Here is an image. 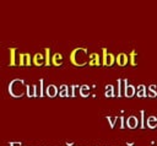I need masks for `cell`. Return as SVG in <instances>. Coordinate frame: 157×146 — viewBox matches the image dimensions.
Here are the masks:
<instances>
[{
	"mask_svg": "<svg viewBox=\"0 0 157 146\" xmlns=\"http://www.w3.org/2000/svg\"><path fill=\"white\" fill-rule=\"evenodd\" d=\"M107 122L109 123L111 128H115V118H113V117H107Z\"/></svg>",
	"mask_w": 157,
	"mask_h": 146,
	"instance_id": "cell-27",
	"label": "cell"
},
{
	"mask_svg": "<svg viewBox=\"0 0 157 146\" xmlns=\"http://www.w3.org/2000/svg\"><path fill=\"white\" fill-rule=\"evenodd\" d=\"M135 55H136V53H135V52H132V54H130V57H129V61H130V64H132L133 66H135V65H136Z\"/></svg>",
	"mask_w": 157,
	"mask_h": 146,
	"instance_id": "cell-26",
	"label": "cell"
},
{
	"mask_svg": "<svg viewBox=\"0 0 157 146\" xmlns=\"http://www.w3.org/2000/svg\"><path fill=\"white\" fill-rule=\"evenodd\" d=\"M49 53H50V49L49 48H46L44 49V57H46V66H49L50 64H52V61H50V58H49Z\"/></svg>",
	"mask_w": 157,
	"mask_h": 146,
	"instance_id": "cell-25",
	"label": "cell"
},
{
	"mask_svg": "<svg viewBox=\"0 0 157 146\" xmlns=\"http://www.w3.org/2000/svg\"><path fill=\"white\" fill-rule=\"evenodd\" d=\"M26 90H27V86H25V81L22 79H15L9 84V94L11 97L21 98L25 95Z\"/></svg>",
	"mask_w": 157,
	"mask_h": 146,
	"instance_id": "cell-2",
	"label": "cell"
},
{
	"mask_svg": "<svg viewBox=\"0 0 157 146\" xmlns=\"http://www.w3.org/2000/svg\"><path fill=\"white\" fill-rule=\"evenodd\" d=\"M32 61H33V64L36 66H41V65L46 64V57L43 54H41V53H36L33 59H32Z\"/></svg>",
	"mask_w": 157,
	"mask_h": 146,
	"instance_id": "cell-11",
	"label": "cell"
},
{
	"mask_svg": "<svg viewBox=\"0 0 157 146\" xmlns=\"http://www.w3.org/2000/svg\"><path fill=\"white\" fill-rule=\"evenodd\" d=\"M146 124H147V128H150V129H155V128H157V118H156L155 115L149 117V118H147Z\"/></svg>",
	"mask_w": 157,
	"mask_h": 146,
	"instance_id": "cell-18",
	"label": "cell"
},
{
	"mask_svg": "<svg viewBox=\"0 0 157 146\" xmlns=\"http://www.w3.org/2000/svg\"><path fill=\"white\" fill-rule=\"evenodd\" d=\"M19 59H20V54L16 53L15 48H11L10 49V63H9V65L10 66L19 65Z\"/></svg>",
	"mask_w": 157,
	"mask_h": 146,
	"instance_id": "cell-7",
	"label": "cell"
},
{
	"mask_svg": "<svg viewBox=\"0 0 157 146\" xmlns=\"http://www.w3.org/2000/svg\"><path fill=\"white\" fill-rule=\"evenodd\" d=\"M52 64L55 65V66H60L63 64V55L60 53H55L53 55V58H52Z\"/></svg>",
	"mask_w": 157,
	"mask_h": 146,
	"instance_id": "cell-14",
	"label": "cell"
},
{
	"mask_svg": "<svg viewBox=\"0 0 157 146\" xmlns=\"http://www.w3.org/2000/svg\"><path fill=\"white\" fill-rule=\"evenodd\" d=\"M70 60L75 66H84L90 61V55L85 48H76L71 53Z\"/></svg>",
	"mask_w": 157,
	"mask_h": 146,
	"instance_id": "cell-1",
	"label": "cell"
},
{
	"mask_svg": "<svg viewBox=\"0 0 157 146\" xmlns=\"http://www.w3.org/2000/svg\"><path fill=\"white\" fill-rule=\"evenodd\" d=\"M147 96L149 97H157V86L156 85H150L149 86Z\"/></svg>",
	"mask_w": 157,
	"mask_h": 146,
	"instance_id": "cell-22",
	"label": "cell"
},
{
	"mask_svg": "<svg viewBox=\"0 0 157 146\" xmlns=\"http://www.w3.org/2000/svg\"><path fill=\"white\" fill-rule=\"evenodd\" d=\"M76 96H80V86L73 85L71 87H69V97H76Z\"/></svg>",
	"mask_w": 157,
	"mask_h": 146,
	"instance_id": "cell-13",
	"label": "cell"
},
{
	"mask_svg": "<svg viewBox=\"0 0 157 146\" xmlns=\"http://www.w3.org/2000/svg\"><path fill=\"white\" fill-rule=\"evenodd\" d=\"M43 79H41V80L38 81V85H37V97H43L46 95V88H43Z\"/></svg>",
	"mask_w": 157,
	"mask_h": 146,
	"instance_id": "cell-15",
	"label": "cell"
},
{
	"mask_svg": "<svg viewBox=\"0 0 157 146\" xmlns=\"http://www.w3.org/2000/svg\"><path fill=\"white\" fill-rule=\"evenodd\" d=\"M115 127L119 129H124V117H117L115 118Z\"/></svg>",
	"mask_w": 157,
	"mask_h": 146,
	"instance_id": "cell-23",
	"label": "cell"
},
{
	"mask_svg": "<svg viewBox=\"0 0 157 146\" xmlns=\"http://www.w3.org/2000/svg\"><path fill=\"white\" fill-rule=\"evenodd\" d=\"M140 115H141V118H140V119H141L140 128H141V129H145V128L147 127V124H146L147 121H146V118H145V111H141V112H140Z\"/></svg>",
	"mask_w": 157,
	"mask_h": 146,
	"instance_id": "cell-24",
	"label": "cell"
},
{
	"mask_svg": "<svg viewBox=\"0 0 157 146\" xmlns=\"http://www.w3.org/2000/svg\"><path fill=\"white\" fill-rule=\"evenodd\" d=\"M115 95H117V94L114 92L113 85H107V86H106V91H104V96L108 98V97H114Z\"/></svg>",
	"mask_w": 157,
	"mask_h": 146,
	"instance_id": "cell-20",
	"label": "cell"
},
{
	"mask_svg": "<svg viewBox=\"0 0 157 146\" xmlns=\"http://www.w3.org/2000/svg\"><path fill=\"white\" fill-rule=\"evenodd\" d=\"M115 61L119 66H125L129 63V57L125 54V53H119L115 58Z\"/></svg>",
	"mask_w": 157,
	"mask_h": 146,
	"instance_id": "cell-10",
	"label": "cell"
},
{
	"mask_svg": "<svg viewBox=\"0 0 157 146\" xmlns=\"http://www.w3.org/2000/svg\"><path fill=\"white\" fill-rule=\"evenodd\" d=\"M126 127H128L129 129H136L138 127H140L139 118L135 117V115H130V117L126 119Z\"/></svg>",
	"mask_w": 157,
	"mask_h": 146,
	"instance_id": "cell-8",
	"label": "cell"
},
{
	"mask_svg": "<svg viewBox=\"0 0 157 146\" xmlns=\"http://www.w3.org/2000/svg\"><path fill=\"white\" fill-rule=\"evenodd\" d=\"M102 65L104 66H112L114 63H115V57L112 54V53H107V49L103 48L102 49Z\"/></svg>",
	"mask_w": 157,
	"mask_h": 146,
	"instance_id": "cell-4",
	"label": "cell"
},
{
	"mask_svg": "<svg viewBox=\"0 0 157 146\" xmlns=\"http://www.w3.org/2000/svg\"><path fill=\"white\" fill-rule=\"evenodd\" d=\"M80 96H81V97H87V96H90V87H88L87 85L80 86Z\"/></svg>",
	"mask_w": 157,
	"mask_h": 146,
	"instance_id": "cell-21",
	"label": "cell"
},
{
	"mask_svg": "<svg viewBox=\"0 0 157 146\" xmlns=\"http://www.w3.org/2000/svg\"><path fill=\"white\" fill-rule=\"evenodd\" d=\"M101 57L98 53H92V54H90V61H88V65L91 66H99L101 65Z\"/></svg>",
	"mask_w": 157,
	"mask_h": 146,
	"instance_id": "cell-9",
	"label": "cell"
},
{
	"mask_svg": "<svg viewBox=\"0 0 157 146\" xmlns=\"http://www.w3.org/2000/svg\"><path fill=\"white\" fill-rule=\"evenodd\" d=\"M9 146H21V142H9Z\"/></svg>",
	"mask_w": 157,
	"mask_h": 146,
	"instance_id": "cell-28",
	"label": "cell"
},
{
	"mask_svg": "<svg viewBox=\"0 0 157 146\" xmlns=\"http://www.w3.org/2000/svg\"><path fill=\"white\" fill-rule=\"evenodd\" d=\"M135 95H136V88H135V86H133V85H128L126 91H125V96H124V97L132 98V97L135 96Z\"/></svg>",
	"mask_w": 157,
	"mask_h": 146,
	"instance_id": "cell-16",
	"label": "cell"
},
{
	"mask_svg": "<svg viewBox=\"0 0 157 146\" xmlns=\"http://www.w3.org/2000/svg\"><path fill=\"white\" fill-rule=\"evenodd\" d=\"M59 97H69V87L68 85H61L59 88Z\"/></svg>",
	"mask_w": 157,
	"mask_h": 146,
	"instance_id": "cell-19",
	"label": "cell"
},
{
	"mask_svg": "<svg viewBox=\"0 0 157 146\" xmlns=\"http://www.w3.org/2000/svg\"><path fill=\"white\" fill-rule=\"evenodd\" d=\"M147 96V92H146V87L145 85H139L138 86V90H136V97H146Z\"/></svg>",
	"mask_w": 157,
	"mask_h": 146,
	"instance_id": "cell-17",
	"label": "cell"
},
{
	"mask_svg": "<svg viewBox=\"0 0 157 146\" xmlns=\"http://www.w3.org/2000/svg\"><path fill=\"white\" fill-rule=\"evenodd\" d=\"M26 95L28 98L37 97V85H27V90H26Z\"/></svg>",
	"mask_w": 157,
	"mask_h": 146,
	"instance_id": "cell-12",
	"label": "cell"
},
{
	"mask_svg": "<svg viewBox=\"0 0 157 146\" xmlns=\"http://www.w3.org/2000/svg\"><path fill=\"white\" fill-rule=\"evenodd\" d=\"M32 59H31V55L28 53H22L20 54V59H19V65L20 66H30L32 64Z\"/></svg>",
	"mask_w": 157,
	"mask_h": 146,
	"instance_id": "cell-5",
	"label": "cell"
},
{
	"mask_svg": "<svg viewBox=\"0 0 157 146\" xmlns=\"http://www.w3.org/2000/svg\"><path fill=\"white\" fill-rule=\"evenodd\" d=\"M44 92H46V96H48L50 98H54V97H57L59 95V90H58V87L55 85H48L46 87Z\"/></svg>",
	"mask_w": 157,
	"mask_h": 146,
	"instance_id": "cell-6",
	"label": "cell"
},
{
	"mask_svg": "<svg viewBox=\"0 0 157 146\" xmlns=\"http://www.w3.org/2000/svg\"><path fill=\"white\" fill-rule=\"evenodd\" d=\"M128 79H118L117 80V97L125 96V91L128 87Z\"/></svg>",
	"mask_w": 157,
	"mask_h": 146,
	"instance_id": "cell-3",
	"label": "cell"
}]
</instances>
